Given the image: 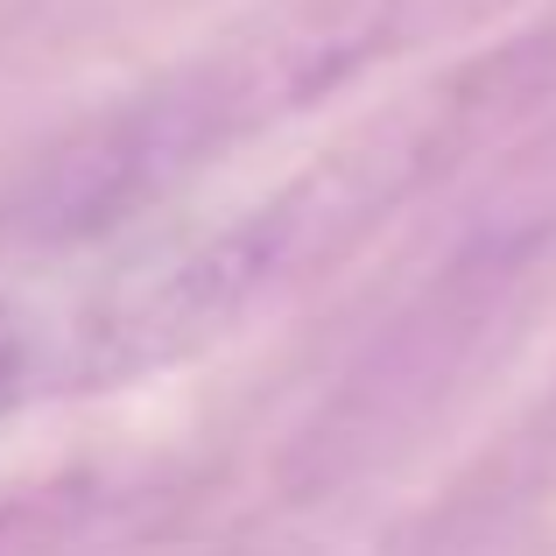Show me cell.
<instances>
[{"mask_svg":"<svg viewBox=\"0 0 556 556\" xmlns=\"http://www.w3.org/2000/svg\"><path fill=\"white\" fill-rule=\"evenodd\" d=\"M556 92V28H529L493 50L451 64L422 92L394 99L388 113L339 135L311 169L275 184L247 212L218 218L212 232L141 254L113 268L71 311L56 339V374L71 388H135L198 359L204 345L232 339L247 317L275 311L339 268L367 232H380L430 177L501 135L515 113Z\"/></svg>","mask_w":556,"mask_h":556,"instance_id":"obj_1","label":"cell"},{"mask_svg":"<svg viewBox=\"0 0 556 556\" xmlns=\"http://www.w3.org/2000/svg\"><path fill=\"white\" fill-rule=\"evenodd\" d=\"M501 8L515 0H254L184 64L155 71L149 85L36 149V163L0 198V240H99L226 163L254 135L325 106L331 92L394 56L479 28Z\"/></svg>","mask_w":556,"mask_h":556,"instance_id":"obj_2","label":"cell"},{"mask_svg":"<svg viewBox=\"0 0 556 556\" xmlns=\"http://www.w3.org/2000/svg\"><path fill=\"white\" fill-rule=\"evenodd\" d=\"M50 549V507L22 501V507H0V556H42Z\"/></svg>","mask_w":556,"mask_h":556,"instance_id":"obj_3","label":"cell"}]
</instances>
